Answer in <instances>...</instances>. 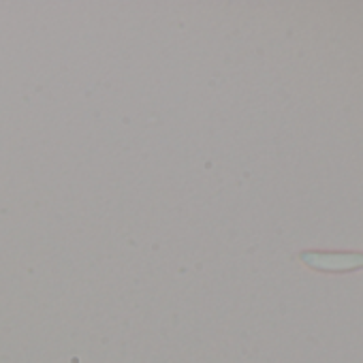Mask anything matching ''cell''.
<instances>
[{"label":"cell","instance_id":"cell-1","mask_svg":"<svg viewBox=\"0 0 363 363\" xmlns=\"http://www.w3.org/2000/svg\"><path fill=\"white\" fill-rule=\"evenodd\" d=\"M299 259L314 272L323 274H348L363 269V252H320L306 250Z\"/></svg>","mask_w":363,"mask_h":363}]
</instances>
